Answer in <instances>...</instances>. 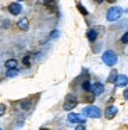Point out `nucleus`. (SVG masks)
I'll list each match as a JSON object with an SVG mask.
<instances>
[{"label": "nucleus", "mask_w": 128, "mask_h": 130, "mask_svg": "<svg viewBox=\"0 0 128 130\" xmlns=\"http://www.w3.org/2000/svg\"><path fill=\"white\" fill-rule=\"evenodd\" d=\"M102 60H103V63H104L106 66H109V67H113V66H116L117 62H118V56H117V53H116L114 51L107 49V51L103 52Z\"/></svg>", "instance_id": "f257e3e1"}, {"label": "nucleus", "mask_w": 128, "mask_h": 130, "mask_svg": "<svg viewBox=\"0 0 128 130\" xmlns=\"http://www.w3.org/2000/svg\"><path fill=\"white\" fill-rule=\"evenodd\" d=\"M82 113L86 116V118H91V119H99V118H102V115H103L102 109L97 108V106H95V105H89V106L83 108Z\"/></svg>", "instance_id": "f03ea898"}, {"label": "nucleus", "mask_w": 128, "mask_h": 130, "mask_svg": "<svg viewBox=\"0 0 128 130\" xmlns=\"http://www.w3.org/2000/svg\"><path fill=\"white\" fill-rule=\"evenodd\" d=\"M121 14H122V9H121V7H118V6L110 7V9L107 10V13H106V20H107L109 23H114V21L120 20Z\"/></svg>", "instance_id": "7ed1b4c3"}, {"label": "nucleus", "mask_w": 128, "mask_h": 130, "mask_svg": "<svg viewBox=\"0 0 128 130\" xmlns=\"http://www.w3.org/2000/svg\"><path fill=\"white\" fill-rule=\"evenodd\" d=\"M77 105H78L77 96L71 94V95H67L66 96V101H64V104H63V109L67 110V112H70V110H72Z\"/></svg>", "instance_id": "20e7f679"}, {"label": "nucleus", "mask_w": 128, "mask_h": 130, "mask_svg": "<svg viewBox=\"0 0 128 130\" xmlns=\"http://www.w3.org/2000/svg\"><path fill=\"white\" fill-rule=\"evenodd\" d=\"M67 120H68L70 124H77V123L85 124V123H86L85 118H82L81 115H78V113H74V112H70V113H68V116H67Z\"/></svg>", "instance_id": "39448f33"}, {"label": "nucleus", "mask_w": 128, "mask_h": 130, "mask_svg": "<svg viewBox=\"0 0 128 130\" xmlns=\"http://www.w3.org/2000/svg\"><path fill=\"white\" fill-rule=\"evenodd\" d=\"M7 10L11 15H18V14H21V11H22V6L18 2H13V3L8 4Z\"/></svg>", "instance_id": "423d86ee"}, {"label": "nucleus", "mask_w": 128, "mask_h": 130, "mask_svg": "<svg viewBox=\"0 0 128 130\" xmlns=\"http://www.w3.org/2000/svg\"><path fill=\"white\" fill-rule=\"evenodd\" d=\"M117 113H118L117 106H114V105H109V106L104 109V118L107 119V120H111V119L116 118Z\"/></svg>", "instance_id": "0eeeda50"}, {"label": "nucleus", "mask_w": 128, "mask_h": 130, "mask_svg": "<svg viewBox=\"0 0 128 130\" xmlns=\"http://www.w3.org/2000/svg\"><path fill=\"white\" fill-rule=\"evenodd\" d=\"M92 94H93L95 96H100L102 94H104V84L103 83H95V84H92Z\"/></svg>", "instance_id": "6e6552de"}, {"label": "nucleus", "mask_w": 128, "mask_h": 130, "mask_svg": "<svg viewBox=\"0 0 128 130\" xmlns=\"http://www.w3.org/2000/svg\"><path fill=\"white\" fill-rule=\"evenodd\" d=\"M114 85H116V87H125V88H127L128 77L125 76V74H118L117 78H116V81H114Z\"/></svg>", "instance_id": "1a4fd4ad"}, {"label": "nucleus", "mask_w": 128, "mask_h": 130, "mask_svg": "<svg viewBox=\"0 0 128 130\" xmlns=\"http://www.w3.org/2000/svg\"><path fill=\"white\" fill-rule=\"evenodd\" d=\"M17 27H18V29H21V31H28V29H29V20H28L27 17L19 18V20L17 21Z\"/></svg>", "instance_id": "9d476101"}, {"label": "nucleus", "mask_w": 128, "mask_h": 130, "mask_svg": "<svg viewBox=\"0 0 128 130\" xmlns=\"http://www.w3.org/2000/svg\"><path fill=\"white\" fill-rule=\"evenodd\" d=\"M17 66H18V60H17V59H7V60L4 62V67L7 69V70H13V69H18Z\"/></svg>", "instance_id": "9b49d317"}, {"label": "nucleus", "mask_w": 128, "mask_h": 130, "mask_svg": "<svg viewBox=\"0 0 128 130\" xmlns=\"http://www.w3.org/2000/svg\"><path fill=\"white\" fill-rule=\"evenodd\" d=\"M97 37H99V34H97L96 28H91L88 32H86V38L89 39V42H95V41L97 39Z\"/></svg>", "instance_id": "f8f14e48"}, {"label": "nucleus", "mask_w": 128, "mask_h": 130, "mask_svg": "<svg viewBox=\"0 0 128 130\" xmlns=\"http://www.w3.org/2000/svg\"><path fill=\"white\" fill-rule=\"evenodd\" d=\"M81 90H82L85 94L92 92V84H91V81H89L88 78H86V80H83V81L81 83Z\"/></svg>", "instance_id": "ddd939ff"}, {"label": "nucleus", "mask_w": 128, "mask_h": 130, "mask_svg": "<svg viewBox=\"0 0 128 130\" xmlns=\"http://www.w3.org/2000/svg\"><path fill=\"white\" fill-rule=\"evenodd\" d=\"M19 106H21L22 110H29L31 106H32V102H31V99H24V101L19 102Z\"/></svg>", "instance_id": "4468645a"}, {"label": "nucleus", "mask_w": 128, "mask_h": 130, "mask_svg": "<svg viewBox=\"0 0 128 130\" xmlns=\"http://www.w3.org/2000/svg\"><path fill=\"white\" fill-rule=\"evenodd\" d=\"M117 76H118V74H117V70H111V73L109 74V77H107V83H113V84H114Z\"/></svg>", "instance_id": "2eb2a0df"}, {"label": "nucleus", "mask_w": 128, "mask_h": 130, "mask_svg": "<svg viewBox=\"0 0 128 130\" xmlns=\"http://www.w3.org/2000/svg\"><path fill=\"white\" fill-rule=\"evenodd\" d=\"M18 73H19V70H18V69H13V70H7V71H6V77H7V78H11V77H15Z\"/></svg>", "instance_id": "dca6fc26"}, {"label": "nucleus", "mask_w": 128, "mask_h": 130, "mask_svg": "<svg viewBox=\"0 0 128 130\" xmlns=\"http://www.w3.org/2000/svg\"><path fill=\"white\" fill-rule=\"evenodd\" d=\"M95 101V95L92 92H88L83 95V102H89V104H92V102Z\"/></svg>", "instance_id": "f3484780"}, {"label": "nucleus", "mask_w": 128, "mask_h": 130, "mask_svg": "<svg viewBox=\"0 0 128 130\" xmlns=\"http://www.w3.org/2000/svg\"><path fill=\"white\" fill-rule=\"evenodd\" d=\"M77 9L79 10V13H81L82 15H88V14H89V11L85 9V6H82V3H77Z\"/></svg>", "instance_id": "a211bd4d"}, {"label": "nucleus", "mask_w": 128, "mask_h": 130, "mask_svg": "<svg viewBox=\"0 0 128 130\" xmlns=\"http://www.w3.org/2000/svg\"><path fill=\"white\" fill-rule=\"evenodd\" d=\"M22 63H24L27 67H29L31 66V55H27V56L22 57Z\"/></svg>", "instance_id": "6ab92c4d"}, {"label": "nucleus", "mask_w": 128, "mask_h": 130, "mask_svg": "<svg viewBox=\"0 0 128 130\" xmlns=\"http://www.w3.org/2000/svg\"><path fill=\"white\" fill-rule=\"evenodd\" d=\"M120 41H121V43H128V31L122 34V37H121Z\"/></svg>", "instance_id": "aec40b11"}, {"label": "nucleus", "mask_w": 128, "mask_h": 130, "mask_svg": "<svg viewBox=\"0 0 128 130\" xmlns=\"http://www.w3.org/2000/svg\"><path fill=\"white\" fill-rule=\"evenodd\" d=\"M58 35H60V32L56 29V31H52V34H50V39H56V38H58Z\"/></svg>", "instance_id": "412c9836"}, {"label": "nucleus", "mask_w": 128, "mask_h": 130, "mask_svg": "<svg viewBox=\"0 0 128 130\" xmlns=\"http://www.w3.org/2000/svg\"><path fill=\"white\" fill-rule=\"evenodd\" d=\"M6 109H7V108H6V105L4 104H0V116H3L6 113Z\"/></svg>", "instance_id": "4be33fe9"}, {"label": "nucleus", "mask_w": 128, "mask_h": 130, "mask_svg": "<svg viewBox=\"0 0 128 130\" xmlns=\"http://www.w3.org/2000/svg\"><path fill=\"white\" fill-rule=\"evenodd\" d=\"M122 96H124V99H125V101H128V87L124 90V92H122Z\"/></svg>", "instance_id": "5701e85b"}, {"label": "nucleus", "mask_w": 128, "mask_h": 130, "mask_svg": "<svg viewBox=\"0 0 128 130\" xmlns=\"http://www.w3.org/2000/svg\"><path fill=\"white\" fill-rule=\"evenodd\" d=\"M75 130H86V127H85V124H77Z\"/></svg>", "instance_id": "b1692460"}, {"label": "nucleus", "mask_w": 128, "mask_h": 130, "mask_svg": "<svg viewBox=\"0 0 128 130\" xmlns=\"http://www.w3.org/2000/svg\"><path fill=\"white\" fill-rule=\"evenodd\" d=\"M8 23H10V21L4 20V24H3V27H4V28H7V27H8Z\"/></svg>", "instance_id": "393cba45"}, {"label": "nucleus", "mask_w": 128, "mask_h": 130, "mask_svg": "<svg viewBox=\"0 0 128 130\" xmlns=\"http://www.w3.org/2000/svg\"><path fill=\"white\" fill-rule=\"evenodd\" d=\"M39 130H50V129H49V127H40Z\"/></svg>", "instance_id": "a878e982"}, {"label": "nucleus", "mask_w": 128, "mask_h": 130, "mask_svg": "<svg viewBox=\"0 0 128 130\" xmlns=\"http://www.w3.org/2000/svg\"><path fill=\"white\" fill-rule=\"evenodd\" d=\"M0 130H3V129H0Z\"/></svg>", "instance_id": "bb28decb"}]
</instances>
